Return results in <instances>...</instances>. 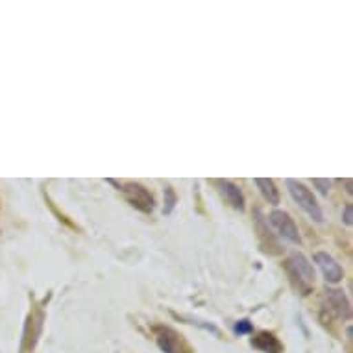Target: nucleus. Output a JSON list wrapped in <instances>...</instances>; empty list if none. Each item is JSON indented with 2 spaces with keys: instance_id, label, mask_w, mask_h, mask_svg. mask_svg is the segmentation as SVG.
I'll list each match as a JSON object with an SVG mask.
<instances>
[{
  "instance_id": "f03ea898",
  "label": "nucleus",
  "mask_w": 353,
  "mask_h": 353,
  "mask_svg": "<svg viewBox=\"0 0 353 353\" xmlns=\"http://www.w3.org/2000/svg\"><path fill=\"white\" fill-rule=\"evenodd\" d=\"M285 183H287V189H289L292 200H294V202L298 203L314 222H324V213H322V209H320L319 202H316V198H314L313 192L309 191L301 181L287 180Z\"/></svg>"
},
{
  "instance_id": "9b49d317",
  "label": "nucleus",
  "mask_w": 353,
  "mask_h": 353,
  "mask_svg": "<svg viewBox=\"0 0 353 353\" xmlns=\"http://www.w3.org/2000/svg\"><path fill=\"white\" fill-rule=\"evenodd\" d=\"M176 202H178L176 192H174L172 187L167 185L165 187V209H163V213L165 214L172 213V209H174V205H176Z\"/></svg>"
},
{
  "instance_id": "423d86ee",
  "label": "nucleus",
  "mask_w": 353,
  "mask_h": 353,
  "mask_svg": "<svg viewBox=\"0 0 353 353\" xmlns=\"http://www.w3.org/2000/svg\"><path fill=\"white\" fill-rule=\"evenodd\" d=\"M324 309L331 316L341 320H350L352 319V305L347 296L344 294V290L339 289H330L325 290L324 296Z\"/></svg>"
},
{
  "instance_id": "0eeeda50",
  "label": "nucleus",
  "mask_w": 353,
  "mask_h": 353,
  "mask_svg": "<svg viewBox=\"0 0 353 353\" xmlns=\"http://www.w3.org/2000/svg\"><path fill=\"white\" fill-rule=\"evenodd\" d=\"M314 263L319 265V268L322 270V276L327 283H341L344 279V268L336 263L330 254L325 252H316L314 254Z\"/></svg>"
},
{
  "instance_id": "39448f33",
  "label": "nucleus",
  "mask_w": 353,
  "mask_h": 353,
  "mask_svg": "<svg viewBox=\"0 0 353 353\" xmlns=\"http://www.w3.org/2000/svg\"><path fill=\"white\" fill-rule=\"evenodd\" d=\"M268 220H270V224L272 228L278 232L279 237H283L285 241H289L292 244H301V237H300V230L296 226V222L290 219L289 213H285V211H279V209H274L272 213L268 214Z\"/></svg>"
},
{
  "instance_id": "f8f14e48",
  "label": "nucleus",
  "mask_w": 353,
  "mask_h": 353,
  "mask_svg": "<svg viewBox=\"0 0 353 353\" xmlns=\"http://www.w3.org/2000/svg\"><path fill=\"white\" fill-rule=\"evenodd\" d=\"M233 331L237 333V335H250V333H254V325L250 320H239L237 324L233 325Z\"/></svg>"
},
{
  "instance_id": "1a4fd4ad",
  "label": "nucleus",
  "mask_w": 353,
  "mask_h": 353,
  "mask_svg": "<svg viewBox=\"0 0 353 353\" xmlns=\"http://www.w3.org/2000/svg\"><path fill=\"white\" fill-rule=\"evenodd\" d=\"M252 344H254V346L263 353L283 352V344L278 341V336L272 335V333H267V331H263V333H259L255 339H252Z\"/></svg>"
},
{
  "instance_id": "4468645a",
  "label": "nucleus",
  "mask_w": 353,
  "mask_h": 353,
  "mask_svg": "<svg viewBox=\"0 0 353 353\" xmlns=\"http://www.w3.org/2000/svg\"><path fill=\"white\" fill-rule=\"evenodd\" d=\"M352 205H350V203H347L346 208H344V214H342V216H344V224H346V226H352Z\"/></svg>"
},
{
  "instance_id": "ddd939ff",
  "label": "nucleus",
  "mask_w": 353,
  "mask_h": 353,
  "mask_svg": "<svg viewBox=\"0 0 353 353\" xmlns=\"http://www.w3.org/2000/svg\"><path fill=\"white\" fill-rule=\"evenodd\" d=\"M313 185L319 187V191L322 192V194H327L330 192V187H331V181L330 180H320V178H314L313 180Z\"/></svg>"
},
{
  "instance_id": "7ed1b4c3",
  "label": "nucleus",
  "mask_w": 353,
  "mask_h": 353,
  "mask_svg": "<svg viewBox=\"0 0 353 353\" xmlns=\"http://www.w3.org/2000/svg\"><path fill=\"white\" fill-rule=\"evenodd\" d=\"M119 191L124 192L126 200L135 209H139L143 213H152L154 211V196L150 191L143 187L141 183H134V181H126V183H119Z\"/></svg>"
},
{
  "instance_id": "9d476101",
  "label": "nucleus",
  "mask_w": 353,
  "mask_h": 353,
  "mask_svg": "<svg viewBox=\"0 0 353 353\" xmlns=\"http://www.w3.org/2000/svg\"><path fill=\"white\" fill-rule=\"evenodd\" d=\"M255 185L259 187V191L263 196L267 198L268 203L278 205L279 203V189L270 178H255Z\"/></svg>"
},
{
  "instance_id": "20e7f679",
  "label": "nucleus",
  "mask_w": 353,
  "mask_h": 353,
  "mask_svg": "<svg viewBox=\"0 0 353 353\" xmlns=\"http://www.w3.org/2000/svg\"><path fill=\"white\" fill-rule=\"evenodd\" d=\"M156 342L163 353H191V347L187 346L180 333L167 325H157Z\"/></svg>"
},
{
  "instance_id": "f257e3e1",
  "label": "nucleus",
  "mask_w": 353,
  "mask_h": 353,
  "mask_svg": "<svg viewBox=\"0 0 353 353\" xmlns=\"http://www.w3.org/2000/svg\"><path fill=\"white\" fill-rule=\"evenodd\" d=\"M285 270H287V276H289L290 285L294 287L296 292L300 294H309L314 287V274L313 265L309 263L305 255L301 254H292L289 259L285 261Z\"/></svg>"
},
{
  "instance_id": "6e6552de",
  "label": "nucleus",
  "mask_w": 353,
  "mask_h": 353,
  "mask_svg": "<svg viewBox=\"0 0 353 353\" xmlns=\"http://www.w3.org/2000/svg\"><path fill=\"white\" fill-rule=\"evenodd\" d=\"M216 185H219L220 194L224 196V200H226L233 209L244 211V208H246V200H244L243 189H241V187L228 180H219L216 181Z\"/></svg>"
}]
</instances>
